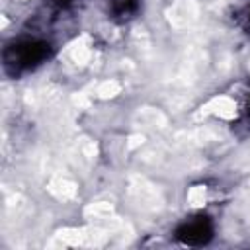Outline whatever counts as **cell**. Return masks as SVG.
I'll use <instances>...</instances> for the list:
<instances>
[{"instance_id": "1", "label": "cell", "mask_w": 250, "mask_h": 250, "mask_svg": "<svg viewBox=\"0 0 250 250\" xmlns=\"http://www.w3.org/2000/svg\"><path fill=\"white\" fill-rule=\"evenodd\" d=\"M49 43L41 39H23L4 51V64L12 74H20L41 64L49 57Z\"/></svg>"}, {"instance_id": "2", "label": "cell", "mask_w": 250, "mask_h": 250, "mask_svg": "<svg viewBox=\"0 0 250 250\" xmlns=\"http://www.w3.org/2000/svg\"><path fill=\"white\" fill-rule=\"evenodd\" d=\"M176 236L184 244L199 246V244H205V242L211 240V236H213V225H211V221L207 217H193V219L184 221L178 227Z\"/></svg>"}, {"instance_id": "3", "label": "cell", "mask_w": 250, "mask_h": 250, "mask_svg": "<svg viewBox=\"0 0 250 250\" xmlns=\"http://www.w3.org/2000/svg\"><path fill=\"white\" fill-rule=\"evenodd\" d=\"M109 12L117 20H129L139 10V0H107Z\"/></svg>"}, {"instance_id": "4", "label": "cell", "mask_w": 250, "mask_h": 250, "mask_svg": "<svg viewBox=\"0 0 250 250\" xmlns=\"http://www.w3.org/2000/svg\"><path fill=\"white\" fill-rule=\"evenodd\" d=\"M242 23H244V27L250 31V6L242 12Z\"/></svg>"}]
</instances>
